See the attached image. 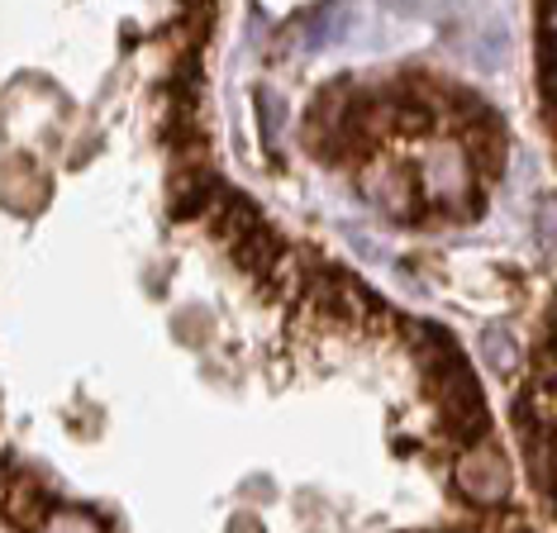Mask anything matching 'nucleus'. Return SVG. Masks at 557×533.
<instances>
[{
    "mask_svg": "<svg viewBox=\"0 0 557 533\" xmlns=\"http://www.w3.org/2000/svg\"><path fill=\"white\" fill-rule=\"evenodd\" d=\"M358 186L367 200H376L396 224H420L429 220L424 210V190L414 186V172L405 162H391V158H372L367 168H358Z\"/></svg>",
    "mask_w": 557,
    "mask_h": 533,
    "instance_id": "nucleus-1",
    "label": "nucleus"
},
{
    "mask_svg": "<svg viewBox=\"0 0 557 533\" xmlns=\"http://www.w3.org/2000/svg\"><path fill=\"white\" fill-rule=\"evenodd\" d=\"M453 476H458V486L467 491V500H472L476 510H496V505L510 500V462L491 448V438L467 448L458 462H453Z\"/></svg>",
    "mask_w": 557,
    "mask_h": 533,
    "instance_id": "nucleus-2",
    "label": "nucleus"
},
{
    "mask_svg": "<svg viewBox=\"0 0 557 533\" xmlns=\"http://www.w3.org/2000/svg\"><path fill=\"white\" fill-rule=\"evenodd\" d=\"M462 138V158L481 182H500L505 176V162H510V134H505V120L496 110H486L476 124H467L458 134Z\"/></svg>",
    "mask_w": 557,
    "mask_h": 533,
    "instance_id": "nucleus-3",
    "label": "nucleus"
},
{
    "mask_svg": "<svg viewBox=\"0 0 557 533\" xmlns=\"http://www.w3.org/2000/svg\"><path fill=\"white\" fill-rule=\"evenodd\" d=\"M53 515H62L58 500L29 472H24V467L5 472V519L20 533H48V519H53Z\"/></svg>",
    "mask_w": 557,
    "mask_h": 533,
    "instance_id": "nucleus-4",
    "label": "nucleus"
},
{
    "mask_svg": "<svg viewBox=\"0 0 557 533\" xmlns=\"http://www.w3.org/2000/svg\"><path fill=\"white\" fill-rule=\"evenodd\" d=\"M44 172H39V162L34 158H15V162H5V206L15 210V214H34L44 206Z\"/></svg>",
    "mask_w": 557,
    "mask_h": 533,
    "instance_id": "nucleus-5",
    "label": "nucleus"
},
{
    "mask_svg": "<svg viewBox=\"0 0 557 533\" xmlns=\"http://www.w3.org/2000/svg\"><path fill=\"white\" fill-rule=\"evenodd\" d=\"M481 358H486V367L496 376H510L519 367V352H515V338L505 334V329H486L481 334Z\"/></svg>",
    "mask_w": 557,
    "mask_h": 533,
    "instance_id": "nucleus-6",
    "label": "nucleus"
},
{
    "mask_svg": "<svg viewBox=\"0 0 557 533\" xmlns=\"http://www.w3.org/2000/svg\"><path fill=\"white\" fill-rule=\"evenodd\" d=\"M206 334H210V314H196V310L176 314V338H191V343H200Z\"/></svg>",
    "mask_w": 557,
    "mask_h": 533,
    "instance_id": "nucleus-7",
    "label": "nucleus"
},
{
    "mask_svg": "<svg viewBox=\"0 0 557 533\" xmlns=\"http://www.w3.org/2000/svg\"><path fill=\"white\" fill-rule=\"evenodd\" d=\"M48 533H96L91 524H86V519L77 515V510H62L53 524H48Z\"/></svg>",
    "mask_w": 557,
    "mask_h": 533,
    "instance_id": "nucleus-8",
    "label": "nucleus"
},
{
    "mask_svg": "<svg viewBox=\"0 0 557 533\" xmlns=\"http://www.w3.org/2000/svg\"><path fill=\"white\" fill-rule=\"evenodd\" d=\"M230 533H262V524L252 515H244V519H234V524H230Z\"/></svg>",
    "mask_w": 557,
    "mask_h": 533,
    "instance_id": "nucleus-9",
    "label": "nucleus"
}]
</instances>
